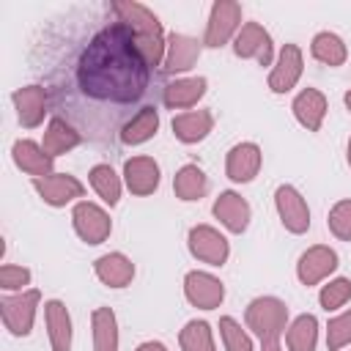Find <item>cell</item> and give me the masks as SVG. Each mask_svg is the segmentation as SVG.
I'll return each mask as SVG.
<instances>
[{"instance_id":"cell-1","label":"cell","mask_w":351,"mask_h":351,"mask_svg":"<svg viewBox=\"0 0 351 351\" xmlns=\"http://www.w3.org/2000/svg\"><path fill=\"white\" fill-rule=\"evenodd\" d=\"M151 80V66L134 44V33L123 22L104 25L90 36L77 60L80 90L101 104H132L143 99Z\"/></svg>"},{"instance_id":"cell-2","label":"cell","mask_w":351,"mask_h":351,"mask_svg":"<svg viewBox=\"0 0 351 351\" xmlns=\"http://www.w3.org/2000/svg\"><path fill=\"white\" fill-rule=\"evenodd\" d=\"M112 11H115L118 22L129 25V30L134 33V44H137L140 55L145 58V63L151 69L162 66L165 63V49H167V36L162 30L159 16L151 8H145L134 0H115Z\"/></svg>"},{"instance_id":"cell-3","label":"cell","mask_w":351,"mask_h":351,"mask_svg":"<svg viewBox=\"0 0 351 351\" xmlns=\"http://www.w3.org/2000/svg\"><path fill=\"white\" fill-rule=\"evenodd\" d=\"M247 329L261 340H280L288 329V304L277 296H255L244 310Z\"/></svg>"},{"instance_id":"cell-4","label":"cell","mask_w":351,"mask_h":351,"mask_svg":"<svg viewBox=\"0 0 351 351\" xmlns=\"http://www.w3.org/2000/svg\"><path fill=\"white\" fill-rule=\"evenodd\" d=\"M38 304H41V293L36 288L0 296V318H3V326L14 337H27L33 332Z\"/></svg>"},{"instance_id":"cell-5","label":"cell","mask_w":351,"mask_h":351,"mask_svg":"<svg viewBox=\"0 0 351 351\" xmlns=\"http://www.w3.org/2000/svg\"><path fill=\"white\" fill-rule=\"evenodd\" d=\"M239 30H241V5L236 0H217L211 5V11H208V22H206V33H203V47L219 49L230 38H236Z\"/></svg>"},{"instance_id":"cell-6","label":"cell","mask_w":351,"mask_h":351,"mask_svg":"<svg viewBox=\"0 0 351 351\" xmlns=\"http://www.w3.org/2000/svg\"><path fill=\"white\" fill-rule=\"evenodd\" d=\"M71 225H74V233L85 241V244H101L110 239L112 233V219L110 214L93 203V200H77L74 208H71Z\"/></svg>"},{"instance_id":"cell-7","label":"cell","mask_w":351,"mask_h":351,"mask_svg":"<svg viewBox=\"0 0 351 351\" xmlns=\"http://www.w3.org/2000/svg\"><path fill=\"white\" fill-rule=\"evenodd\" d=\"M186 247L195 261L208 266H225L230 258V244L214 225H192L186 233Z\"/></svg>"},{"instance_id":"cell-8","label":"cell","mask_w":351,"mask_h":351,"mask_svg":"<svg viewBox=\"0 0 351 351\" xmlns=\"http://www.w3.org/2000/svg\"><path fill=\"white\" fill-rule=\"evenodd\" d=\"M274 208H277V217L288 233L302 236L310 230V206L293 184H280L274 189Z\"/></svg>"},{"instance_id":"cell-9","label":"cell","mask_w":351,"mask_h":351,"mask_svg":"<svg viewBox=\"0 0 351 351\" xmlns=\"http://www.w3.org/2000/svg\"><path fill=\"white\" fill-rule=\"evenodd\" d=\"M236 58L255 60L258 66H274V41L261 22H244L233 38Z\"/></svg>"},{"instance_id":"cell-10","label":"cell","mask_w":351,"mask_h":351,"mask_svg":"<svg viewBox=\"0 0 351 351\" xmlns=\"http://www.w3.org/2000/svg\"><path fill=\"white\" fill-rule=\"evenodd\" d=\"M184 296L197 310H217L225 302V285L211 271L192 269L184 274Z\"/></svg>"},{"instance_id":"cell-11","label":"cell","mask_w":351,"mask_h":351,"mask_svg":"<svg viewBox=\"0 0 351 351\" xmlns=\"http://www.w3.org/2000/svg\"><path fill=\"white\" fill-rule=\"evenodd\" d=\"M33 189L52 208H63L85 195V184L71 173H52L44 178H33Z\"/></svg>"},{"instance_id":"cell-12","label":"cell","mask_w":351,"mask_h":351,"mask_svg":"<svg viewBox=\"0 0 351 351\" xmlns=\"http://www.w3.org/2000/svg\"><path fill=\"white\" fill-rule=\"evenodd\" d=\"M337 266H340V258H337V252L332 247L313 244V247H307L299 255V261H296V277H299L302 285H318L329 274H335Z\"/></svg>"},{"instance_id":"cell-13","label":"cell","mask_w":351,"mask_h":351,"mask_svg":"<svg viewBox=\"0 0 351 351\" xmlns=\"http://www.w3.org/2000/svg\"><path fill=\"white\" fill-rule=\"evenodd\" d=\"M261 165H263V151H261V145L252 143V140L236 143V145L225 154V176H228L233 184H250V181L261 173Z\"/></svg>"},{"instance_id":"cell-14","label":"cell","mask_w":351,"mask_h":351,"mask_svg":"<svg viewBox=\"0 0 351 351\" xmlns=\"http://www.w3.org/2000/svg\"><path fill=\"white\" fill-rule=\"evenodd\" d=\"M304 74V55L299 44H285L269 71V88L271 93H288L296 88V82Z\"/></svg>"},{"instance_id":"cell-15","label":"cell","mask_w":351,"mask_h":351,"mask_svg":"<svg viewBox=\"0 0 351 351\" xmlns=\"http://www.w3.org/2000/svg\"><path fill=\"white\" fill-rule=\"evenodd\" d=\"M159 181H162V173H159V162L154 156H129L123 162V184L132 195L137 197H145V195H154L159 189Z\"/></svg>"},{"instance_id":"cell-16","label":"cell","mask_w":351,"mask_h":351,"mask_svg":"<svg viewBox=\"0 0 351 351\" xmlns=\"http://www.w3.org/2000/svg\"><path fill=\"white\" fill-rule=\"evenodd\" d=\"M211 214L219 219V225H222L225 230H230V233H236V236H241V233L250 228V219H252L250 203H247L239 192H233V189H225V192L217 195V200H214V206H211Z\"/></svg>"},{"instance_id":"cell-17","label":"cell","mask_w":351,"mask_h":351,"mask_svg":"<svg viewBox=\"0 0 351 351\" xmlns=\"http://www.w3.org/2000/svg\"><path fill=\"white\" fill-rule=\"evenodd\" d=\"M11 101H14V110H16V121L25 126V129H36L44 123V115H47V104H49V93L44 85H25V88H16L11 93Z\"/></svg>"},{"instance_id":"cell-18","label":"cell","mask_w":351,"mask_h":351,"mask_svg":"<svg viewBox=\"0 0 351 351\" xmlns=\"http://www.w3.org/2000/svg\"><path fill=\"white\" fill-rule=\"evenodd\" d=\"M200 49H203V41H197L195 36L170 33V36H167V49H165V63H162V69H165L167 74L189 71V69L197 63Z\"/></svg>"},{"instance_id":"cell-19","label":"cell","mask_w":351,"mask_h":351,"mask_svg":"<svg viewBox=\"0 0 351 351\" xmlns=\"http://www.w3.org/2000/svg\"><path fill=\"white\" fill-rule=\"evenodd\" d=\"M326 110H329V101H326V96H324L318 88H302V90L293 96V101H291L293 118H296L299 126H304L307 132H318V129L324 126Z\"/></svg>"},{"instance_id":"cell-20","label":"cell","mask_w":351,"mask_h":351,"mask_svg":"<svg viewBox=\"0 0 351 351\" xmlns=\"http://www.w3.org/2000/svg\"><path fill=\"white\" fill-rule=\"evenodd\" d=\"M11 159H14V165L22 170V173H27V176H33V178H44V176H52L55 170H52V165H55V159L41 148V143H36V140H14V145H11Z\"/></svg>"},{"instance_id":"cell-21","label":"cell","mask_w":351,"mask_h":351,"mask_svg":"<svg viewBox=\"0 0 351 351\" xmlns=\"http://www.w3.org/2000/svg\"><path fill=\"white\" fill-rule=\"evenodd\" d=\"M93 274L107 288H126L134 280V263L123 252H104L93 261Z\"/></svg>"},{"instance_id":"cell-22","label":"cell","mask_w":351,"mask_h":351,"mask_svg":"<svg viewBox=\"0 0 351 351\" xmlns=\"http://www.w3.org/2000/svg\"><path fill=\"white\" fill-rule=\"evenodd\" d=\"M44 324H47V335H49V348L52 351H71V337H74L71 315L60 299L44 302Z\"/></svg>"},{"instance_id":"cell-23","label":"cell","mask_w":351,"mask_h":351,"mask_svg":"<svg viewBox=\"0 0 351 351\" xmlns=\"http://www.w3.org/2000/svg\"><path fill=\"white\" fill-rule=\"evenodd\" d=\"M206 90H208V80L206 77H178V80L165 85L162 101L170 110H189L206 96Z\"/></svg>"},{"instance_id":"cell-24","label":"cell","mask_w":351,"mask_h":351,"mask_svg":"<svg viewBox=\"0 0 351 351\" xmlns=\"http://www.w3.org/2000/svg\"><path fill=\"white\" fill-rule=\"evenodd\" d=\"M173 134L178 143L184 145H195L200 140H206L214 129V112L211 110H186L173 115Z\"/></svg>"},{"instance_id":"cell-25","label":"cell","mask_w":351,"mask_h":351,"mask_svg":"<svg viewBox=\"0 0 351 351\" xmlns=\"http://www.w3.org/2000/svg\"><path fill=\"white\" fill-rule=\"evenodd\" d=\"M159 132V112H156V107H140L123 126H121V132H118V140L123 143V145H143V143H148L154 134Z\"/></svg>"},{"instance_id":"cell-26","label":"cell","mask_w":351,"mask_h":351,"mask_svg":"<svg viewBox=\"0 0 351 351\" xmlns=\"http://www.w3.org/2000/svg\"><path fill=\"white\" fill-rule=\"evenodd\" d=\"M173 192L184 203H195L208 192V176L197 165H184L173 176Z\"/></svg>"},{"instance_id":"cell-27","label":"cell","mask_w":351,"mask_h":351,"mask_svg":"<svg viewBox=\"0 0 351 351\" xmlns=\"http://www.w3.org/2000/svg\"><path fill=\"white\" fill-rule=\"evenodd\" d=\"M90 332H93V351H118V318L110 307H96L90 313Z\"/></svg>"},{"instance_id":"cell-28","label":"cell","mask_w":351,"mask_h":351,"mask_svg":"<svg viewBox=\"0 0 351 351\" xmlns=\"http://www.w3.org/2000/svg\"><path fill=\"white\" fill-rule=\"evenodd\" d=\"M80 132L66 121V118H52L49 123H47V132H44V140H41V148L55 159V156H60V154H66V151H71V148H77L80 145Z\"/></svg>"},{"instance_id":"cell-29","label":"cell","mask_w":351,"mask_h":351,"mask_svg":"<svg viewBox=\"0 0 351 351\" xmlns=\"http://www.w3.org/2000/svg\"><path fill=\"white\" fill-rule=\"evenodd\" d=\"M310 55H313L318 63L335 69V66H343V63L348 60V47H346V41H343L337 33L321 30V33H315L313 41H310Z\"/></svg>"},{"instance_id":"cell-30","label":"cell","mask_w":351,"mask_h":351,"mask_svg":"<svg viewBox=\"0 0 351 351\" xmlns=\"http://www.w3.org/2000/svg\"><path fill=\"white\" fill-rule=\"evenodd\" d=\"M285 346L288 351H315L318 346V318L310 313L296 315L285 329Z\"/></svg>"},{"instance_id":"cell-31","label":"cell","mask_w":351,"mask_h":351,"mask_svg":"<svg viewBox=\"0 0 351 351\" xmlns=\"http://www.w3.org/2000/svg\"><path fill=\"white\" fill-rule=\"evenodd\" d=\"M88 181H90L93 192H96L107 206H118L123 184H121V176L112 170V165H104V162L93 165L90 173H88Z\"/></svg>"},{"instance_id":"cell-32","label":"cell","mask_w":351,"mask_h":351,"mask_svg":"<svg viewBox=\"0 0 351 351\" xmlns=\"http://www.w3.org/2000/svg\"><path fill=\"white\" fill-rule=\"evenodd\" d=\"M178 346H181V351H217L211 324L197 321V318L186 321L184 329L178 332Z\"/></svg>"},{"instance_id":"cell-33","label":"cell","mask_w":351,"mask_h":351,"mask_svg":"<svg viewBox=\"0 0 351 351\" xmlns=\"http://www.w3.org/2000/svg\"><path fill=\"white\" fill-rule=\"evenodd\" d=\"M219 337H222L225 351H255L252 337L247 335V329L233 315H222L219 318Z\"/></svg>"},{"instance_id":"cell-34","label":"cell","mask_w":351,"mask_h":351,"mask_svg":"<svg viewBox=\"0 0 351 351\" xmlns=\"http://www.w3.org/2000/svg\"><path fill=\"white\" fill-rule=\"evenodd\" d=\"M348 299H351V280H348V277H335V280H329L326 285H321V291H318V304H321L326 313L340 310Z\"/></svg>"},{"instance_id":"cell-35","label":"cell","mask_w":351,"mask_h":351,"mask_svg":"<svg viewBox=\"0 0 351 351\" xmlns=\"http://www.w3.org/2000/svg\"><path fill=\"white\" fill-rule=\"evenodd\" d=\"M326 228H329V233H332L335 239L351 241V197H343V200H337V203L329 208Z\"/></svg>"},{"instance_id":"cell-36","label":"cell","mask_w":351,"mask_h":351,"mask_svg":"<svg viewBox=\"0 0 351 351\" xmlns=\"http://www.w3.org/2000/svg\"><path fill=\"white\" fill-rule=\"evenodd\" d=\"M346 346H351V310L329 318V324H326V348L340 351Z\"/></svg>"},{"instance_id":"cell-37","label":"cell","mask_w":351,"mask_h":351,"mask_svg":"<svg viewBox=\"0 0 351 351\" xmlns=\"http://www.w3.org/2000/svg\"><path fill=\"white\" fill-rule=\"evenodd\" d=\"M30 269L27 266H16V263H3L0 266V288L3 291H27L30 285Z\"/></svg>"},{"instance_id":"cell-38","label":"cell","mask_w":351,"mask_h":351,"mask_svg":"<svg viewBox=\"0 0 351 351\" xmlns=\"http://www.w3.org/2000/svg\"><path fill=\"white\" fill-rule=\"evenodd\" d=\"M134 351H167V346L162 340H143Z\"/></svg>"},{"instance_id":"cell-39","label":"cell","mask_w":351,"mask_h":351,"mask_svg":"<svg viewBox=\"0 0 351 351\" xmlns=\"http://www.w3.org/2000/svg\"><path fill=\"white\" fill-rule=\"evenodd\" d=\"M261 351H282V346H280V340H266V343H261Z\"/></svg>"},{"instance_id":"cell-40","label":"cell","mask_w":351,"mask_h":351,"mask_svg":"<svg viewBox=\"0 0 351 351\" xmlns=\"http://www.w3.org/2000/svg\"><path fill=\"white\" fill-rule=\"evenodd\" d=\"M343 101H346V107H348V112H351V90H346V96H343Z\"/></svg>"},{"instance_id":"cell-41","label":"cell","mask_w":351,"mask_h":351,"mask_svg":"<svg viewBox=\"0 0 351 351\" xmlns=\"http://www.w3.org/2000/svg\"><path fill=\"white\" fill-rule=\"evenodd\" d=\"M346 159H348V167H351V137H348V145H346Z\"/></svg>"}]
</instances>
